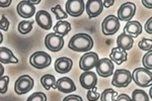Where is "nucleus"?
I'll use <instances>...</instances> for the list:
<instances>
[{
	"label": "nucleus",
	"mask_w": 152,
	"mask_h": 101,
	"mask_svg": "<svg viewBox=\"0 0 152 101\" xmlns=\"http://www.w3.org/2000/svg\"><path fill=\"white\" fill-rule=\"evenodd\" d=\"M133 44H134L133 38H131V36L126 34L125 33H122L117 39L118 48L122 49V50H124V51L131 50L132 47H133Z\"/></svg>",
	"instance_id": "6ab92c4d"
},
{
	"label": "nucleus",
	"mask_w": 152,
	"mask_h": 101,
	"mask_svg": "<svg viewBox=\"0 0 152 101\" xmlns=\"http://www.w3.org/2000/svg\"><path fill=\"white\" fill-rule=\"evenodd\" d=\"M2 41H3V36H2L1 31H0V44L2 43Z\"/></svg>",
	"instance_id": "a19ab883"
},
{
	"label": "nucleus",
	"mask_w": 152,
	"mask_h": 101,
	"mask_svg": "<svg viewBox=\"0 0 152 101\" xmlns=\"http://www.w3.org/2000/svg\"><path fill=\"white\" fill-rule=\"evenodd\" d=\"M132 101H149V97L145 91L136 89L132 93Z\"/></svg>",
	"instance_id": "a878e982"
},
{
	"label": "nucleus",
	"mask_w": 152,
	"mask_h": 101,
	"mask_svg": "<svg viewBox=\"0 0 152 101\" xmlns=\"http://www.w3.org/2000/svg\"><path fill=\"white\" fill-rule=\"evenodd\" d=\"M145 31L147 33H149V34L152 33V18L151 17L148 19V21H147L145 24Z\"/></svg>",
	"instance_id": "c9c22d12"
},
{
	"label": "nucleus",
	"mask_w": 152,
	"mask_h": 101,
	"mask_svg": "<svg viewBox=\"0 0 152 101\" xmlns=\"http://www.w3.org/2000/svg\"><path fill=\"white\" fill-rule=\"evenodd\" d=\"M139 49L142 51H151L152 48V39H142L138 43Z\"/></svg>",
	"instance_id": "cd10ccee"
},
{
	"label": "nucleus",
	"mask_w": 152,
	"mask_h": 101,
	"mask_svg": "<svg viewBox=\"0 0 152 101\" xmlns=\"http://www.w3.org/2000/svg\"><path fill=\"white\" fill-rule=\"evenodd\" d=\"M18 64V60L7 48H0V64Z\"/></svg>",
	"instance_id": "412c9836"
},
{
	"label": "nucleus",
	"mask_w": 152,
	"mask_h": 101,
	"mask_svg": "<svg viewBox=\"0 0 152 101\" xmlns=\"http://www.w3.org/2000/svg\"><path fill=\"white\" fill-rule=\"evenodd\" d=\"M26 101H47V96L45 93L36 92L29 96Z\"/></svg>",
	"instance_id": "2f4dec72"
},
{
	"label": "nucleus",
	"mask_w": 152,
	"mask_h": 101,
	"mask_svg": "<svg viewBox=\"0 0 152 101\" xmlns=\"http://www.w3.org/2000/svg\"><path fill=\"white\" fill-rule=\"evenodd\" d=\"M51 61H52L51 56L45 52H36L29 58L31 65L36 69H40V70L49 67L51 65Z\"/></svg>",
	"instance_id": "7ed1b4c3"
},
{
	"label": "nucleus",
	"mask_w": 152,
	"mask_h": 101,
	"mask_svg": "<svg viewBox=\"0 0 152 101\" xmlns=\"http://www.w3.org/2000/svg\"><path fill=\"white\" fill-rule=\"evenodd\" d=\"M56 89H58L62 93H72L76 90V86L72 79L63 77L56 81Z\"/></svg>",
	"instance_id": "2eb2a0df"
},
{
	"label": "nucleus",
	"mask_w": 152,
	"mask_h": 101,
	"mask_svg": "<svg viewBox=\"0 0 152 101\" xmlns=\"http://www.w3.org/2000/svg\"><path fill=\"white\" fill-rule=\"evenodd\" d=\"M11 0H0V7H8L11 4Z\"/></svg>",
	"instance_id": "e433bc0d"
},
{
	"label": "nucleus",
	"mask_w": 152,
	"mask_h": 101,
	"mask_svg": "<svg viewBox=\"0 0 152 101\" xmlns=\"http://www.w3.org/2000/svg\"><path fill=\"white\" fill-rule=\"evenodd\" d=\"M9 77L8 76H2L0 77V94H4L8 89Z\"/></svg>",
	"instance_id": "c85d7f7f"
},
{
	"label": "nucleus",
	"mask_w": 152,
	"mask_h": 101,
	"mask_svg": "<svg viewBox=\"0 0 152 101\" xmlns=\"http://www.w3.org/2000/svg\"><path fill=\"white\" fill-rule=\"evenodd\" d=\"M116 101H132V99L129 95L122 93V94L118 95V97L116 98Z\"/></svg>",
	"instance_id": "f704fd0d"
},
{
	"label": "nucleus",
	"mask_w": 152,
	"mask_h": 101,
	"mask_svg": "<svg viewBox=\"0 0 152 101\" xmlns=\"http://www.w3.org/2000/svg\"><path fill=\"white\" fill-rule=\"evenodd\" d=\"M94 47V39L86 33H77L73 36L68 43L70 50L78 53H86Z\"/></svg>",
	"instance_id": "f257e3e1"
},
{
	"label": "nucleus",
	"mask_w": 152,
	"mask_h": 101,
	"mask_svg": "<svg viewBox=\"0 0 152 101\" xmlns=\"http://www.w3.org/2000/svg\"><path fill=\"white\" fill-rule=\"evenodd\" d=\"M114 3H115L114 0H111V1H102V4H104V6H105V7H110V6H112Z\"/></svg>",
	"instance_id": "4c0bfd02"
},
{
	"label": "nucleus",
	"mask_w": 152,
	"mask_h": 101,
	"mask_svg": "<svg viewBox=\"0 0 152 101\" xmlns=\"http://www.w3.org/2000/svg\"><path fill=\"white\" fill-rule=\"evenodd\" d=\"M97 62H99V56L96 53H86L84 54L79 61V67L82 71L86 72L90 71L91 69L95 68Z\"/></svg>",
	"instance_id": "1a4fd4ad"
},
{
	"label": "nucleus",
	"mask_w": 152,
	"mask_h": 101,
	"mask_svg": "<svg viewBox=\"0 0 152 101\" xmlns=\"http://www.w3.org/2000/svg\"><path fill=\"white\" fill-rule=\"evenodd\" d=\"M16 11H18L19 16L23 17V18H29V17L35 15L36 7L31 1H26L24 0V1H20L18 4Z\"/></svg>",
	"instance_id": "ddd939ff"
},
{
	"label": "nucleus",
	"mask_w": 152,
	"mask_h": 101,
	"mask_svg": "<svg viewBox=\"0 0 152 101\" xmlns=\"http://www.w3.org/2000/svg\"><path fill=\"white\" fill-rule=\"evenodd\" d=\"M73 66V61L69 58L62 57L58 58L55 62V70L59 74H66L71 70Z\"/></svg>",
	"instance_id": "f3484780"
},
{
	"label": "nucleus",
	"mask_w": 152,
	"mask_h": 101,
	"mask_svg": "<svg viewBox=\"0 0 152 101\" xmlns=\"http://www.w3.org/2000/svg\"><path fill=\"white\" fill-rule=\"evenodd\" d=\"M86 13L89 18H94L97 17L102 12L104 9V4L102 0H88L85 5Z\"/></svg>",
	"instance_id": "f8f14e48"
},
{
	"label": "nucleus",
	"mask_w": 152,
	"mask_h": 101,
	"mask_svg": "<svg viewBox=\"0 0 152 101\" xmlns=\"http://www.w3.org/2000/svg\"><path fill=\"white\" fill-rule=\"evenodd\" d=\"M41 83L46 90H50L51 88L56 89V79L51 74H46L41 78Z\"/></svg>",
	"instance_id": "5701e85b"
},
{
	"label": "nucleus",
	"mask_w": 152,
	"mask_h": 101,
	"mask_svg": "<svg viewBox=\"0 0 152 101\" xmlns=\"http://www.w3.org/2000/svg\"><path fill=\"white\" fill-rule=\"evenodd\" d=\"M142 64L145 67L147 70H150L152 69V52L149 51L145 56L143 57V60H142Z\"/></svg>",
	"instance_id": "c756f323"
},
{
	"label": "nucleus",
	"mask_w": 152,
	"mask_h": 101,
	"mask_svg": "<svg viewBox=\"0 0 152 101\" xmlns=\"http://www.w3.org/2000/svg\"><path fill=\"white\" fill-rule=\"evenodd\" d=\"M36 23L43 29H50L52 28V17L49 12L45 10H40L36 14Z\"/></svg>",
	"instance_id": "dca6fc26"
},
{
	"label": "nucleus",
	"mask_w": 152,
	"mask_h": 101,
	"mask_svg": "<svg viewBox=\"0 0 152 101\" xmlns=\"http://www.w3.org/2000/svg\"><path fill=\"white\" fill-rule=\"evenodd\" d=\"M66 13L73 17H78L83 13L85 4L83 0H68L65 4Z\"/></svg>",
	"instance_id": "9d476101"
},
{
	"label": "nucleus",
	"mask_w": 152,
	"mask_h": 101,
	"mask_svg": "<svg viewBox=\"0 0 152 101\" xmlns=\"http://www.w3.org/2000/svg\"><path fill=\"white\" fill-rule=\"evenodd\" d=\"M96 74L94 73L92 71H86V72L82 73V75L80 76V84L84 89L89 90L94 87H96Z\"/></svg>",
	"instance_id": "4468645a"
},
{
	"label": "nucleus",
	"mask_w": 152,
	"mask_h": 101,
	"mask_svg": "<svg viewBox=\"0 0 152 101\" xmlns=\"http://www.w3.org/2000/svg\"><path fill=\"white\" fill-rule=\"evenodd\" d=\"M45 45L49 51L57 53L62 50L64 46V39L56 33H49L45 39Z\"/></svg>",
	"instance_id": "0eeeda50"
},
{
	"label": "nucleus",
	"mask_w": 152,
	"mask_h": 101,
	"mask_svg": "<svg viewBox=\"0 0 152 101\" xmlns=\"http://www.w3.org/2000/svg\"><path fill=\"white\" fill-rule=\"evenodd\" d=\"M35 21L34 20H23L18 23V31L21 34H26L31 33L33 29V24Z\"/></svg>",
	"instance_id": "b1692460"
},
{
	"label": "nucleus",
	"mask_w": 152,
	"mask_h": 101,
	"mask_svg": "<svg viewBox=\"0 0 152 101\" xmlns=\"http://www.w3.org/2000/svg\"><path fill=\"white\" fill-rule=\"evenodd\" d=\"M95 68H96L97 74L102 78L110 77V76H112L113 73H114V64H113V62L110 59H107V58L99 60Z\"/></svg>",
	"instance_id": "9b49d317"
},
{
	"label": "nucleus",
	"mask_w": 152,
	"mask_h": 101,
	"mask_svg": "<svg viewBox=\"0 0 152 101\" xmlns=\"http://www.w3.org/2000/svg\"><path fill=\"white\" fill-rule=\"evenodd\" d=\"M142 3L144 4V6L148 7V8H151V7H152V5H151V1H145V0H143V1H142Z\"/></svg>",
	"instance_id": "58836bf2"
},
{
	"label": "nucleus",
	"mask_w": 152,
	"mask_h": 101,
	"mask_svg": "<svg viewBox=\"0 0 152 101\" xmlns=\"http://www.w3.org/2000/svg\"><path fill=\"white\" fill-rule=\"evenodd\" d=\"M120 28V20L116 15H107L102 21V31L104 36H113L119 31Z\"/></svg>",
	"instance_id": "423d86ee"
},
{
	"label": "nucleus",
	"mask_w": 152,
	"mask_h": 101,
	"mask_svg": "<svg viewBox=\"0 0 152 101\" xmlns=\"http://www.w3.org/2000/svg\"><path fill=\"white\" fill-rule=\"evenodd\" d=\"M118 92L113 89H105L100 94V101H116Z\"/></svg>",
	"instance_id": "393cba45"
},
{
	"label": "nucleus",
	"mask_w": 152,
	"mask_h": 101,
	"mask_svg": "<svg viewBox=\"0 0 152 101\" xmlns=\"http://www.w3.org/2000/svg\"><path fill=\"white\" fill-rule=\"evenodd\" d=\"M9 20L6 18L5 15H2L1 17V20H0V29H2V31H7L9 28Z\"/></svg>",
	"instance_id": "473e14b6"
},
{
	"label": "nucleus",
	"mask_w": 152,
	"mask_h": 101,
	"mask_svg": "<svg viewBox=\"0 0 152 101\" xmlns=\"http://www.w3.org/2000/svg\"><path fill=\"white\" fill-rule=\"evenodd\" d=\"M110 58L113 62H115L117 65H121L124 62L127 61V58H128V55H127L126 51L122 50L120 48H114L110 54Z\"/></svg>",
	"instance_id": "aec40b11"
},
{
	"label": "nucleus",
	"mask_w": 152,
	"mask_h": 101,
	"mask_svg": "<svg viewBox=\"0 0 152 101\" xmlns=\"http://www.w3.org/2000/svg\"><path fill=\"white\" fill-rule=\"evenodd\" d=\"M4 67H3V65L2 64H0V77H2L3 76V74H4Z\"/></svg>",
	"instance_id": "ea45409f"
},
{
	"label": "nucleus",
	"mask_w": 152,
	"mask_h": 101,
	"mask_svg": "<svg viewBox=\"0 0 152 101\" xmlns=\"http://www.w3.org/2000/svg\"><path fill=\"white\" fill-rule=\"evenodd\" d=\"M131 75L136 85L140 86V87H148L151 85L152 73L150 70H147L145 68H137L133 71Z\"/></svg>",
	"instance_id": "f03ea898"
},
{
	"label": "nucleus",
	"mask_w": 152,
	"mask_h": 101,
	"mask_svg": "<svg viewBox=\"0 0 152 101\" xmlns=\"http://www.w3.org/2000/svg\"><path fill=\"white\" fill-rule=\"evenodd\" d=\"M63 101H83V100L78 95H68L63 99Z\"/></svg>",
	"instance_id": "72a5a7b5"
},
{
	"label": "nucleus",
	"mask_w": 152,
	"mask_h": 101,
	"mask_svg": "<svg viewBox=\"0 0 152 101\" xmlns=\"http://www.w3.org/2000/svg\"><path fill=\"white\" fill-rule=\"evenodd\" d=\"M132 81V75L131 72L124 69H118L116 72L114 73V77L112 80V84L115 87H127Z\"/></svg>",
	"instance_id": "20e7f679"
},
{
	"label": "nucleus",
	"mask_w": 152,
	"mask_h": 101,
	"mask_svg": "<svg viewBox=\"0 0 152 101\" xmlns=\"http://www.w3.org/2000/svg\"><path fill=\"white\" fill-rule=\"evenodd\" d=\"M86 96H87L88 101H97L99 99L100 94L97 92L96 87H94V88H91V89L88 90Z\"/></svg>",
	"instance_id": "7c9ffc66"
},
{
	"label": "nucleus",
	"mask_w": 152,
	"mask_h": 101,
	"mask_svg": "<svg viewBox=\"0 0 152 101\" xmlns=\"http://www.w3.org/2000/svg\"><path fill=\"white\" fill-rule=\"evenodd\" d=\"M136 12V5L133 2H125L124 4H122L120 6L119 10H118V17L117 18L119 20L122 21H130L133 16L135 15Z\"/></svg>",
	"instance_id": "6e6552de"
},
{
	"label": "nucleus",
	"mask_w": 152,
	"mask_h": 101,
	"mask_svg": "<svg viewBox=\"0 0 152 101\" xmlns=\"http://www.w3.org/2000/svg\"><path fill=\"white\" fill-rule=\"evenodd\" d=\"M34 79L29 77L28 75H23L20 76L18 80L15 81V84H14V91H15L16 94H26V93L29 92L34 87Z\"/></svg>",
	"instance_id": "39448f33"
},
{
	"label": "nucleus",
	"mask_w": 152,
	"mask_h": 101,
	"mask_svg": "<svg viewBox=\"0 0 152 101\" xmlns=\"http://www.w3.org/2000/svg\"><path fill=\"white\" fill-rule=\"evenodd\" d=\"M54 33L58 34L60 36H65L70 33L71 31V24L68 21L65 20H60L56 23V25L54 26Z\"/></svg>",
	"instance_id": "4be33fe9"
},
{
	"label": "nucleus",
	"mask_w": 152,
	"mask_h": 101,
	"mask_svg": "<svg viewBox=\"0 0 152 101\" xmlns=\"http://www.w3.org/2000/svg\"><path fill=\"white\" fill-rule=\"evenodd\" d=\"M126 34H128L131 38H137L142 33V26L141 23L137 20H130L124 28V31Z\"/></svg>",
	"instance_id": "a211bd4d"
},
{
	"label": "nucleus",
	"mask_w": 152,
	"mask_h": 101,
	"mask_svg": "<svg viewBox=\"0 0 152 101\" xmlns=\"http://www.w3.org/2000/svg\"><path fill=\"white\" fill-rule=\"evenodd\" d=\"M51 11L53 12L54 14H55V16H56V18H57V20H62V19H65V18H67V15L68 14L66 13V12L63 10L62 9V7H61L60 4H57L56 6H54L51 8Z\"/></svg>",
	"instance_id": "bb28decb"
}]
</instances>
